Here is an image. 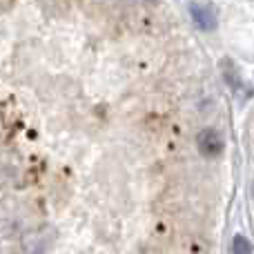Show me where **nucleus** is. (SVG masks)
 <instances>
[{
	"label": "nucleus",
	"mask_w": 254,
	"mask_h": 254,
	"mask_svg": "<svg viewBox=\"0 0 254 254\" xmlns=\"http://www.w3.org/2000/svg\"><path fill=\"white\" fill-rule=\"evenodd\" d=\"M196 147H198V152H201L203 156L214 158V156H219V154H223L225 140L216 129H203L201 134H198V138H196Z\"/></svg>",
	"instance_id": "obj_1"
},
{
	"label": "nucleus",
	"mask_w": 254,
	"mask_h": 254,
	"mask_svg": "<svg viewBox=\"0 0 254 254\" xmlns=\"http://www.w3.org/2000/svg\"><path fill=\"white\" fill-rule=\"evenodd\" d=\"M190 13H192V20L196 22L198 29L212 31L216 27V16L210 7H201V4H192L190 7Z\"/></svg>",
	"instance_id": "obj_2"
},
{
	"label": "nucleus",
	"mask_w": 254,
	"mask_h": 254,
	"mask_svg": "<svg viewBox=\"0 0 254 254\" xmlns=\"http://www.w3.org/2000/svg\"><path fill=\"white\" fill-rule=\"evenodd\" d=\"M221 71H223V78L228 80L230 87H239V85H241V78H239V74H237V67H234V63L230 61V58L221 61Z\"/></svg>",
	"instance_id": "obj_3"
},
{
	"label": "nucleus",
	"mask_w": 254,
	"mask_h": 254,
	"mask_svg": "<svg viewBox=\"0 0 254 254\" xmlns=\"http://www.w3.org/2000/svg\"><path fill=\"white\" fill-rule=\"evenodd\" d=\"M232 254H252V243L246 237H237L232 243Z\"/></svg>",
	"instance_id": "obj_4"
}]
</instances>
